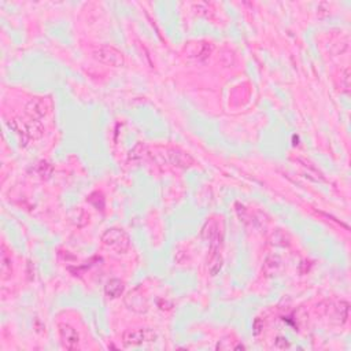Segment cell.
Returning a JSON list of instances; mask_svg holds the SVG:
<instances>
[{
  "instance_id": "6da1fadb",
  "label": "cell",
  "mask_w": 351,
  "mask_h": 351,
  "mask_svg": "<svg viewBox=\"0 0 351 351\" xmlns=\"http://www.w3.org/2000/svg\"><path fill=\"white\" fill-rule=\"evenodd\" d=\"M10 129L14 130V133L17 134L19 143L23 147H26L29 143L36 142L43 136L44 133V126L42 122L37 120H32V118H14V120L7 121Z\"/></svg>"
},
{
  "instance_id": "7a4b0ae2",
  "label": "cell",
  "mask_w": 351,
  "mask_h": 351,
  "mask_svg": "<svg viewBox=\"0 0 351 351\" xmlns=\"http://www.w3.org/2000/svg\"><path fill=\"white\" fill-rule=\"evenodd\" d=\"M100 240H102L103 245H106L107 249L113 250L114 253H118V254H124L130 247L129 235L121 228L106 229L103 232Z\"/></svg>"
},
{
  "instance_id": "3957f363",
  "label": "cell",
  "mask_w": 351,
  "mask_h": 351,
  "mask_svg": "<svg viewBox=\"0 0 351 351\" xmlns=\"http://www.w3.org/2000/svg\"><path fill=\"white\" fill-rule=\"evenodd\" d=\"M158 333L151 328L128 329L122 333V343L125 347L140 346L146 343L157 342Z\"/></svg>"
},
{
  "instance_id": "277c9868",
  "label": "cell",
  "mask_w": 351,
  "mask_h": 351,
  "mask_svg": "<svg viewBox=\"0 0 351 351\" xmlns=\"http://www.w3.org/2000/svg\"><path fill=\"white\" fill-rule=\"evenodd\" d=\"M93 58L104 65L121 67L125 65L124 54L113 46H100L93 51Z\"/></svg>"
},
{
  "instance_id": "5b68a950",
  "label": "cell",
  "mask_w": 351,
  "mask_h": 351,
  "mask_svg": "<svg viewBox=\"0 0 351 351\" xmlns=\"http://www.w3.org/2000/svg\"><path fill=\"white\" fill-rule=\"evenodd\" d=\"M51 109V103L46 97H33L30 99L26 106H25V113L29 118L32 120L40 121L43 117L48 114V111Z\"/></svg>"
},
{
  "instance_id": "8992f818",
  "label": "cell",
  "mask_w": 351,
  "mask_h": 351,
  "mask_svg": "<svg viewBox=\"0 0 351 351\" xmlns=\"http://www.w3.org/2000/svg\"><path fill=\"white\" fill-rule=\"evenodd\" d=\"M202 237L204 240L208 241L210 244V250H220V245H221L222 235L221 229H220V225L218 222L214 220V218H210L204 227L202 228Z\"/></svg>"
},
{
  "instance_id": "52a82bcc",
  "label": "cell",
  "mask_w": 351,
  "mask_h": 351,
  "mask_svg": "<svg viewBox=\"0 0 351 351\" xmlns=\"http://www.w3.org/2000/svg\"><path fill=\"white\" fill-rule=\"evenodd\" d=\"M59 336L66 350H77L80 347L79 332L69 324H59Z\"/></svg>"
},
{
  "instance_id": "ba28073f",
  "label": "cell",
  "mask_w": 351,
  "mask_h": 351,
  "mask_svg": "<svg viewBox=\"0 0 351 351\" xmlns=\"http://www.w3.org/2000/svg\"><path fill=\"white\" fill-rule=\"evenodd\" d=\"M167 161L170 162L171 165H174L181 169H190L191 166H194L195 159L191 157L190 154L181 151L179 148H169L166 151Z\"/></svg>"
},
{
  "instance_id": "9c48e42d",
  "label": "cell",
  "mask_w": 351,
  "mask_h": 351,
  "mask_svg": "<svg viewBox=\"0 0 351 351\" xmlns=\"http://www.w3.org/2000/svg\"><path fill=\"white\" fill-rule=\"evenodd\" d=\"M222 263H224V259H222V255L221 253H220V250H210L207 268L212 276H217L218 273H220V270L222 269Z\"/></svg>"
},
{
  "instance_id": "30bf717a",
  "label": "cell",
  "mask_w": 351,
  "mask_h": 351,
  "mask_svg": "<svg viewBox=\"0 0 351 351\" xmlns=\"http://www.w3.org/2000/svg\"><path fill=\"white\" fill-rule=\"evenodd\" d=\"M124 283L121 282V280H118V278H111V280H109V282L106 283V286H104V292H106V295L109 296L110 299H117V298H120V296L124 294Z\"/></svg>"
},
{
  "instance_id": "8fae6325",
  "label": "cell",
  "mask_w": 351,
  "mask_h": 351,
  "mask_svg": "<svg viewBox=\"0 0 351 351\" xmlns=\"http://www.w3.org/2000/svg\"><path fill=\"white\" fill-rule=\"evenodd\" d=\"M125 300H132V303H126V305L129 306L130 310H133L136 313H146L147 311V302H146V299L142 295H136V291L130 292Z\"/></svg>"
},
{
  "instance_id": "7c38bea8",
  "label": "cell",
  "mask_w": 351,
  "mask_h": 351,
  "mask_svg": "<svg viewBox=\"0 0 351 351\" xmlns=\"http://www.w3.org/2000/svg\"><path fill=\"white\" fill-rule=\"evenodd\" d=\"M282 266V259L277 255H269L263 263V272L266 276H274Z\"/></svg>"
},
{
  "instance_id": "4fadbf2b",
  "label": "cell",
  "mask_w": 351,
  "mask_h": 351,
  "mask_svg": "<svg viewBox=\"0 0 351 351\" xmlns=\"http://www.w3.org/2000/svg\"><path fill=\"white\" fill-rule=\"evenodd\" d=\"M0 269H2V274H3V278H9L10 274H11V258L7 254V250H6V245H2V265H0Z\"/></svg>"
},
{
  "instance_id": "5bb4252c",
  "label": "cell",
  "mask_w": 351,
  "mask_h": 351,
  "mask_svg": "<svg viewBox=\"0 0 351 351\" xmlns=\"http://www.w3.org/2000/svg\"><path fill=\"white\" fill-rule=\"evenodd\" d=\"M36 171L39 173V176H40L42 179H50V176H51L52 171H54V167H52V165H50L48 162L42 161L37 165Z\"/></svg>"
},
{
  "instance_id": "9a60e30c",
  "label": "cell",
  "mask_w": 351,
  "mask_h": 351,
  "mask_svg": "<svg viewBox=\"0 0 351 351\" xmlns=\"http://www.w3.org/2000/svg\"><path fill=\"white\" fill-rule=\"evenodd\" d=\"M88 202L91 204H93V207L97 208V210H103V208H104V198H103V195L99 194V192H93V194L89 195Z\"/></svg>"
},
{
  "instance_id": "2e32d148",
  "label": "cell",
  "mask_w": 351,
  "mask_h": 351,
  "mask_svg": "<svg viewBox=\"0 0 351 351\" xmlns=\"http://www.w3.org/2000/svg\"><path fill=\"white\" fill-rule=\"evenodd\" d=\"M143 151H144L143 144L142 143L136 144V146L133 147V150H130L129 161H139V159H142V158H143Z\"/></svg>"
},
{
  "instance_id": "e0dca14e",
  "label": "cell",
  "mask_w": 351,
  "mask_h": 351,
  "mask_svg": "<svg viewBox=\"0 0 351 351\" xmlns=\"http://www.w3.org/2000/svg\"><path fill=\"white\" fill-rule=\"evenodd\" d=\"M337 310H339V315L342 319V323H346L347 319H348V303L347 302H340Z\"/></svg>"
},
{
  "instance_id": "ac0fdd59",
  "label": "cell",
  "mask_w": 351,
  "mask_h": 351,
  "mask_svg": "<svg viewBox=\"0 0 351 351\" xmlns=\"http://www.w3.org/2000/svg\"><path fill=\"white\" fill-rule=\"evenodd\" d=\"M274 346L277 347V348H282V350H286V348H290L291 343H290V340H288L287 337L278 336L277 339H276V342H274Z\"/></svg>"
},
{
  "instance_id": "d6986e66",
  "label": "cell",
  "mask_w": 351,
  "mask_h": 351,
  "mask_svg": "<svg viewBox=\"0 0 351 351\" xmlns=\"http://www.w3.org/2000/svg\"><path fill=\"white\" fill-rule=\"evenodd\" d=\"M263 329V321L261 319H255L254 324H253V332L255 336H258L259 333L262 332Z\"/></svg>"
}]
</instances>
